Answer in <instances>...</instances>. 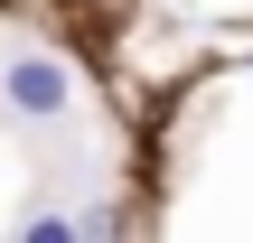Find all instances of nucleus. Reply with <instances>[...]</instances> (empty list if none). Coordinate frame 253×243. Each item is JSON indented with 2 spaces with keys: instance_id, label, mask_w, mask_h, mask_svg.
Masks as SVG:
<instances>
[{
  "instance_id": "1",
  "label": "nucleus",
  "mask_w": 253,
  "mask_h": 243,
  "mask_svg": "<svg viewBox=\"0 0 253 243\" xmlns=\"http://www.w3.org/2000/svg\"><path fill=\"white\" fill-rule=\"evenodd\" d=\"M0 112L9 122H66L75 112V66L47 47H9L0 56Z\"/></svg>"
},
{
  "instance_id": "2",
  "label": "nucleus",
  "mask_w": 253,
  "mask_h": 243,
  "mask_svg": "<svg viewBox=\"0 0 253 243\" xmlns=\"http://www.w3.org/2000/svg\"><path fill=\"white\" fill-rule=\"evenodd\" d=\"M9 243H122V234H113L103 206H84V215H75V206H38V215H19Z\"/></svg>"
}]
</instances>
